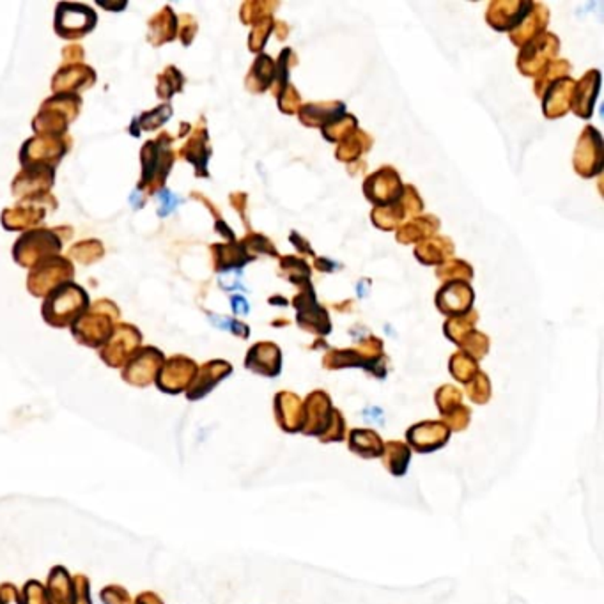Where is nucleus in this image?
<instances>
[{
	"label": "nucleus",
	"mask_w": 604,
	"mask_h": 604,
	"mask_svg": "<svg viewBox=\"0 0 604 604\" xmlns=\"http://www.w3.org/2000/svg\"><path fill=\"white\" fill-rule=\"evenodd\" d=\"M302 406L300 399L291 393H281L277 395V422L288 433L302 429Z\"/></svg>",
	"instance_id": "3"
},
{
	"label": "nucleus",
	"mask_w": 604,
	"mask_h": 604,
	"mask_svg": "<svg viewBox=\"0 0 604 604\" xmlns=\"http://www.w3.org/2000/svg\"><path fill=\"white\" fill-rule=\"evenodd\" d=\"M344 438H346V427H344V420L343 415H340V412H337L335 409V417H333V422H331L330 429L326 431V433L323 434V436L319 438L323 443H330V441H343Z\"/></svg>",
	"instance_id": "6"
},
{
	"label": "nucleus",
	"mask_w": 604,
	"mask_h": 604,
	"mask_svg": "<svg viewBox=\"0 0 604 604\" xmlns=\"http://www.w3.org/2000/svg\"><path fill=\"white\" fill-rule=\"evenodd\" d=\"M383 464L388 469L390 474L395 477H402L408 472L409 459H412V450H409L408 443L402 441H388L383 447Z\"/></svg>",
	"instance_id": "5"
},
{
	"label": "nucleus",
	"mask_w": 604,
	"mask_h": 604,
	"mask_svg": "<svg viewBox=\"0 0 604 604\" xmlns=\"http://www.w3.org/2000/svg\"><path fill=\"white\" fill-rule=\"evenodd\" d=\"M233 305H234V310H236V312H240V314H245L248 310L247 302H245V300L241 298V296H234Z\"/></svg>",
	"instance_id": "8"
},
{
	"label": "nucleus",
	"mask_w": 604,
	"mask_h": 604,
	"mask_svg": "<svg viewBox=\"0 0 604 604\" xmlns=\"http://www.w3.org/2000/svg\"><path fill=\"white\" fill-rule=\"evenodd\" d=\"M160 202H161V209H160V215H167V213L174 211L175 204H178L179 200L175 199L174 195H172L171 192H164L160 195Z\"/></svg>",
	"instance_id": "7"
},
{
	"label": "nucleus",
	"mask_w": 604,
	"mask_h": 604,
	"mask_svg": "<svg viewBox=\"0 0 604 604\" xmlns=\"http://www.w3.org/2000/svg\"><path fill=\"white\" fill-rule=\"evenodd\" d=\"M450 438V429L445 422H422L409 427L406 433L408 447H413L420 454H429L443 447Z\"/></svg>",
	"instance_id": "2"
},
{
	"label": "nucleus",
	"mask_w": 604,
	"mask_h": 604,
	"mask_svg": "<svg viewBox=\"0 0 604 604\" xmlns=\"http://www.w3.org/2000/svg\"><path fill=\"white\" fill-rule=\"evenodd\" d=\"M335 409H331L330 399L324 393H312L310 399L307 400L305 412L302 415V429L303 434H310V436H323L328 429H330L331 422H333Z\"/></svg>",
	"instance_id": "1"
},
{
	"label": "nucleus",
	"mask_w": 604,
	"mask_h": 604,
	"mask_svg": "<svg viewBox=\"0 0 604 604\" xmlns=\"http://www.w3.org/2000/svg\"><path fill=\"white\" fill-rule=\"evenodd\" d=\"M383 447H385V443H383V440L374 431L353 429L350 433V450L355 452L357 455H360V457H381Z\"/></svg>",
	"instance_id": "4"
}]
</instances>
